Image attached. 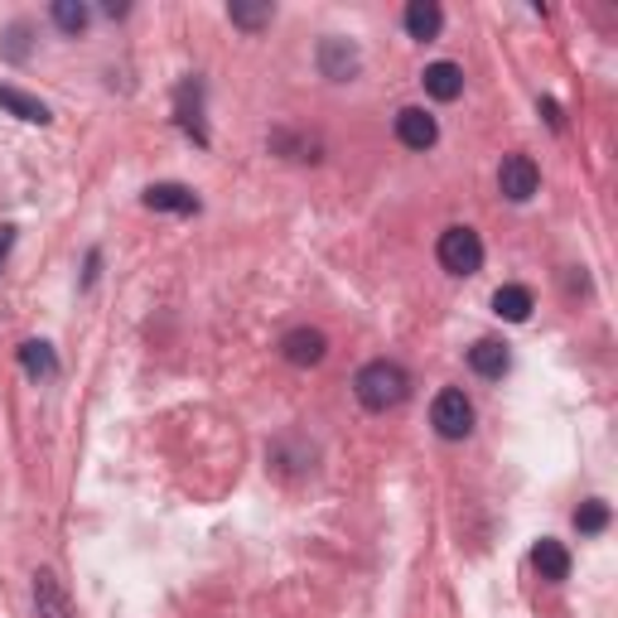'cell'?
<instances>
[{
    "instance_id": "16",
    "label": "cell",
    "mask_w": 618,
    "mask_h": 618,
    "mask_svg": "<svg viewBox=\"0 0 618 618\" xmlns=\"http://www.w3.org/2000/svg\"><path fill=\"white\" fill-rule=\"evenodd\" d=\"M20 367H25L29 377H59V358H53V348L39 343V339H29L20 348Z\"/></svg>"
},
{
    "instance_id": "15",
    "label": "cell",
    "mask_w": 618,
    "mask_h": 618,
    "mask_svg": "<svg viewBox=\"0 0 618 618\" xmlns=\"http://www.w3.org/2000/svg\"><path fill=\"white\" fill-rule=\"evenodd\" d=\"M35 604H39V618H73L69 599H63L59 580H53L49 570H39V575H35Z\"/></svg>"
},
{
    "instance_id": "3",
    "label": "cell",
    "mask_w": 618,
    "mask_h": 618,
    "mask_svg": "<svg viewBox=\"0 0 618 618\" xmlns=\"http://www.w3.org/2000/svg\"><path fill=\"white\" fill-rule=\"evenodd\" d=\"M431 425L445 435V440H464V435L474 431V407H469L464 391L445 387L440 397H435V407H431Z\"/></svg>"
},
{
    "instance_id": "11",
    "label": "cell",
    "mask_w": 618,
    "mask_h": 618,
    "mask_svg": "<svg viewBox=\"0 0 618 618\" xmlns=\"http://www.w3.org/2000/svg\"><path fill=\"white\" fill-rule=\"evenodd\" d=\"M145 208H155V213H198V198H194V189H184V184H150L145 189Z\"/></svg>"
},
{
    "instance_id": "1",
    "label": "cell",
    "mask_w": 618,
    "mask_h": 618,
    "mask_svg": "<svg viewBox=\"0 0 618 618\" xmlns=\"http://www.w3.org/2000/svg\"><path fill=\"white\" fill-rule=\"evenodd\" d=\"M353 391H358V401H363L367 411H391V407H401V401L411 397V377H407V367L401 363L377 358V363L358 367Z\"/></svg>"
},
{
    "instance_id": "19",
    "label": "cell",
    "mask_w": 618,
    "mask_h": 618,
    "mask_svg": "<svg viewBox=\"0 0 618 618\" xmlns=\"http://www.w3.org/2000/svg\"><path fill=\"white\" fill-rule=\"evenodd\" d=\"M228 15H232V25H242V29H262V25H271L276 10L271 5H232Z\"/></svg>"
},
{
    "instance_id": "17",
    "label": "cell",
    "mask_w": 618,
    "mask_h": 618,
    "mask_svg": "<svg viewBox=\"0 0 618 618\" xmlns=\"http://www.w3.org/2000/svg\"><path fill=\"white\" fill-rule=\"evenodd\" d=\"M575 526H580L584 536H599L604 526H609V502H599V498L580 502V508H575Z\"/></svg>"
},
{
    "instance_id": "6",
    "label": "cell",
    "mask_w": 618,
    "mask_h": 618,
    "mask_svg": "<svg viewBox=\"0 0 618 618\" xmlns=\"http://www.w3.org/2000/svg\"><path fill=\"white\" fill-rule=\"evenodd\" d=\"M280 353H286V363H295V367H314V363H324V353H329V339H324L319 329H290L286 339H280Z\"/></svg>"
},
{
    "instance_id": "20",
    "label": "cell",
    "mask_w": 618,
    "mask_h": 618,
    "mask_svg": "<svg viewBox=\"0 0 618 618\" xmlns=\"http://www.w3.org/2000/svg\"><path fill=\"white\" fill-rule=\"evenodd\" d=\"M10 246H15V228H5V222H0V262L10 256Z\"/></svg>"
},
{
    "instance_id": "2",
    "label": "cell",
    "mask_w": 618,
    "mask_h": 618,
    "mask_svg": "<svg viewBox=\"0 0 618 618\" xmlns=\"http://www.w3.org/2000/svg\"><path fill=\"white\" fill-rule=\"evenodd\" d=\"M435 256H440V266L449 276H478L483 266V242L474 228H445L440 232V246H435Z\"/></svg>"
},
{
    "instance_id": "13",
    "label": "cell",
    "mask_w": 618,
    "mask_h": 618,
    "mask_svg": "<svg viewBox=\"0 0 618 618\" xmlns=\"http://www.w3.org/2000/svg\"><path fill=\"white\" fill-rule=\"evenodd\" d=\"M493 314L508 324H526L532 319V290L526 286H502L498 295H493Z\"/></svg>"
},
{
    "instance_id": "5",
    "label": "cell",
    "mask_w": 618,
    "mask_h": 618,
    "mask_svg": "<svg viewBox=\"0 0 618 618\" xmlns=\"http://www.w3.org/2000/svg\"><path fill=\"white\" fill-rule=\"evenodd\" d=\"M397 141H401V145H411V150H431V145L440 141V126H435L431 111H421V107H401V111H397Z\"/></svg>"
},
{
    "instance_id": "14",
    "label": "cell",
    "mask_w": 618,
    "mask_h": 618,
    "mask_svg": "<svg viewBox=\"0 0 618 618\" xmlns=\"http://www.w3.org/2000/svg\"><path fill=\"white\" fill-rule=\"evenodd\" d=\"M0 107L10 111V117H20V121H29V126H49V107L39 102V97H29V93H20V87H0Z\"/></svg>"
},
{
    "instance_id": "9",
    "label": "cell",
    "mask_w": 618,
    "mask_h": 618,
    "mask_svg": "<svg viewBox=\"0 0 618 618\" xmlns=\"http://www.w3.org/2000/svg\"><path fill=\"white\" fill-rule=\"evenodd\" d=\"M421 83L435 102H455V97L464 93V69H459V63H431Z\"/></svg>"
},
{
    "instance_id": "7",
    "label": "cell",
    "mask_w": 618,
    "mask_h": 618,
    "mask_svg": "<svg viewBox=\"0 0 618 618\" xmlns=\"http://www.w3.org/2000/svg\"><path fill=\"white\" fill-rule=\"evenodd\" d=\"M358 63H363V59H358V49H353L348 39L334 35V39H324V44H319V69H324V77H334V83L353 77V73H358Z\"/></svg>"
},
{
    "instance_id": "8",
    "label": "cell",
    "mask_w": 618,
    "mask_h": 618,
    "mask_svg": "<svg viewBox=\"0 0 618 618\" xmlns=\"http://www.w3.org/2000/svg\"><path fill=\"white\" fill-rule=\"evenodd\" d=\"M469 367H474L478 377H502L512 367V353H508V343H498V339H478L474 348H469Z\"/></svg>"
},
{
    "instance_id": "21",
    "label": "cell",
    "mask_w": 618,
    "mask_h": 618,
    "mask_svg": "<svg viewBox=\"0 0 618 618\" xmlns=\"http://www.w3.org/2000/svg\"><path fill=\"white\" fill-rule=\"evenodd\" d=\"M542 111H546V121H550V126L560 131V111H556V102H542Z\"/></svg>"
},
{
    "instance_id": "4",
    "label": "cell",
    "mask_w": 618,
    "mask_h": 618,
    "mask_svg": "<svg viewBox=\"0 0 618 618\" xmlns=\"http://www.w3.org/2000/svg\"><path fill=\"white\" fill-rule=\"evenodd\" d=\"M536 184H542V170H536L532 155H508V160L498 165V189L512 204H526V198L536 194Z\"/></svg>"
},
{
    "instance_id": "10",
    "label": "cell",
    "mask_w": 618,
    "mask_h": 618,
    "mask_svg": "<svg viewBox=\"0 0 618 618\" xmlns=\"http://www.w3.org/2000/svg\"><path fill=\"white\" fill-rule=\"evenodd\" d=\"M532 566L542 570V580L560 584V580H570V550L560 542H550V536H542V542L532 546Z\"/></svg>"
},
{
    "instance_id": "18",
    "label": "cell",
    "mask_w": 618,
    "mask_h": 618,
    "mask_svg": "<svg viewBox=\"0 0 618 618\" xmlns=\"http://www.w3.org/2000/svg\"><path fill=\"white\" fill-rule=\"evenodd\" d=\"M53 25H59L63 35H83L87 29V5L83 0H59V5H53Z\"/></svg>"
},
{
    "instance_id": "12",
    "label": "cell",
    "mask_w": 618,
    "mask_h": 618,
    "mask_svg": "<svg viewBox=\"0 0 618 618\" xmlns=\"http://www.w3.org/2000/svg\"><path fill=\"white\" fill-rule=\"evenodd\" d=\"M445 29V10L435 0H411L407 5V35L411 39H435Z\"/></svg>"
}]
</instances>
